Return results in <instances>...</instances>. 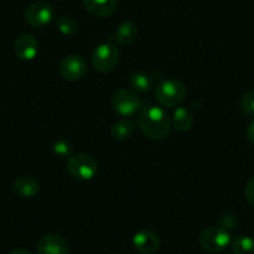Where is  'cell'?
I'll use <instances>...</instances> for the list:
<instances>
[{
	"mask_svg": "<svg viewBox=\"0 0 254 254\" xmlns=\"http://www.w3.org/2000/svg\"><path fill=\"white\" fill-rule=\"evenodd\" d=\"M9 254H31V252H29L28 249H24V248H16V249H13Z\"/></svg>",
	"mask_w": 254,
	"mask_h": 254,
	"instance_id": "obj_24",
	"label": "cell"
},
{
	"mask_svg": "<svg viewBox=\"0 0 254 254\" xmlns=\"http://www.w3.org/2000/svg\"><path fill=\"white\" fill-rule=\"evenodd\" d=\"M244 196H246V199L248 201V203L254 206V176L252 178H249V181L247 182L246 188H244Z\"/></svg>",
	"mask_w": 254,
	"mask_h": 254,
	"instance_id": "obj_22",
	"label": "cell"
},
{
	"mask_svg": "<svg viewBox=\"0 0 254 254\" xmlns=\"http://www.w3.org/2000/svg\"><path fill=\"white\" fill-rule=\"evenodd\" d=\"M82 4L91 15L97 18H107L116 9L117 0H82Z\"/></svg>",
	"mask_w": 254,
	"mask_h": 254,
	"instance_id": "obj_12",
	"label": "cell"
},
{
	"mask_svg": "<svg viewBox=\"0 0 254 254\" xmlns=\"http://www.w3.org/2000/svg\"><path fill=\"white\" fill-rule=\"evenodd\" d=\"M55 18L53 6L45 1L33 3L25 11V20L34 28H45Z\"/></svg>",
	"mask_w": 254,
	"mask_h": 254,
	"instance_id": "obj_8",
	"label": "cell"
},
{
	"mask_svg": "<svg viewBox=\"0 0 254 254\" xmlns=\"http://www.w3.org/2000/svg\"><path fill=\"white\" fill-rule=\"evenodd\" d=\"M60 76L66 81H77L87 72V64L80 55H69L64 59L59 66Z\"/></svg>",
	"mask_w": 254,
	"mask_h": 254,
	"instance_id": "obj_7",
	"label": "cell"
},
{
	"mask_svg": "<svg viewBox=\"0 0 254 254\" xmlns=\"http://www.w3.org/2000/svg\"><path fill=\"white\" fill-rule=\"evenodd\" d=\"M67 171L76 180L90 181L99 172V165L92 156L77 153L67 160Z\"/></svg>",
	"mask_w": 254,
	"mask_h": 254,
	"instance_id": "obj_3",
	"label": "cell"
},
{
	"mask_svg": "<svg viewBox=\"0 0 254 254\" xmlns=\"http://www.w3.org/2000/svg\"><path fill=\"white\" fill-rule=\"evenodd\" d=\"M232 251L233 254H254V239L247 236L237 237L232 242Z\"/></svg>",
	"mask_w": 254,
	"mask_h": 254,
	"instance_id": "obj_18",
	"label": "cell"
},
{
	"mask_svg": "<svg viewBox=\"0 0 254 254\" xmlns=\"http://www.w3.org/2000/svg\"><path fill=\"white\" fill-rule=\"evenodd\" d=\"M137 124L148 138L162 140L170 133L172 121L162 107L150 106L140 112Z\"/></svg>",
	"mask_w": 254,
	"mask_h": 254,
	"instance_id": "obj_1",
	"label": "cell"
},
{
	"mask_svg": "<svg viewBox=\"0 0 254 254\" xmlns=\"http://www.w3.org/2000/svg\"><path fill=\"white\" fill-rule=\"evenodd\" d=\"M38 40L31 34H21L14 41V53L20 60H34L38 55Z\"/></svg>",
	"mask_w": 254,
	"mask_h": 254,
	"instance_id": "obj_9",
	"label": "cell"
},
{
	"mask_svg": "<svg viewBox=\"0 0 254 254\" xmlns=\"http://www.w3.org/2000/svg\"><path fill=\"white\" fill-rule=\"evenodd\" d=\"M247 137L251 141L252 145H254V121H252L247 128Z\"/></svg>",
	"mask_w": 254,
	"mask_h": 254,
	"instance_id": "obj_23",
	"label": "cell"
},
{
	"mask_svg": "<svg viewBox=\"0 0 254 254\" xmlns=\"http://www.w3.org/2000/svg\"><path fill=\"white\" fill-rule=\"evenodd\" d=\"M239 106L242 111L246 114H254V91L246 92L239 100Z\"/></svg>",
	"mask_w": 254,
	"mask_h": 254,
	"instance_id": "obj_21",
	"label": "cell"
},
{
	"mask_svg": "<svg viewBox=\"0 0 254 254\" xmlns=\"http://www.w3.org/2000/svg\"><path fill=\"white\" fill-rule=\"evenodd\" d=\"M187 90L178 80H162L155 89L156 100L165 107L178 106L186 99Z\"/></svg>",
	"mask_w": 254,
	"mask_h": 254,
	"instance_id": "obj_2",
	"label": "cell"
},
{
	"mask_svg": "<svg viewBox=\"0 0 254 254\" xmlns=\"http://www.w3.org/2000/svg\"><path fill=\"white\" fill-rule=\"evenodd\" d=\"M138 35V28L135 23L132 21H124L119 25L117 28L116 34H115V38L116 41L121 46H127L131 45L133 41L137 39Z\"/></svg>",
	"mask_w": 254,
	"mask_h": 254,
	"instance_id": "obj_14",
	"label": "cell"
},
{
	"mask_svg": "<svg viewBox=\"0 0 254 254\" xmlns=\"http://www.w3.org/2000/svg\"><path fill=\"white\" fill-rule=\"evenodd\" d=\"M130 86L137 92H147L153 87V79L147 72H135L130 77Z\"/></svg>",
	"mask_w": 254,
	"mask_h": 254,
	"instance_id": "obj_17",
	"label": "cell"
},
{
	"mask_svg": "<svg viewBox=\"0 0 254 254\" xmlns=\"http://www.w3.org/2000/svg\"><path fill=\"white\" fill-rule=\"evenodd\" d=\"M119 49L112 43H104L97 46L91 56L92 66L100 72H109L119 63Z\"/></svg>",
	"mask_w": 254,
	"mask_h": 254,
	"instance_id": "obj_6",
	"label": "cell"
},
{
	"mask_svg": "<svg viewBox=\"0 0 254 254\" xmlns=\"http://www.w3.org/2000/svg\"><path fill=\"white\" fill-rule=\"evenodd\" d=\"M232 238L228 229L221 226L208 227L199 234V244L211 253H219L231 244Z\"/></svg>",
	"mask_w": 254,
	"mask_h": 254,
	"instance_id": "obj_4",
	"label": "cell"
},
{
	"mask_svg": "<svg viewBox=\"0 0 254 254\" xmlns=\"http://www.w3.org/2000/svg\"><path fill=\"white\" fill-rule=\"evenodd\" d=\"M38 254H69L66 239L59 234H46L39 241Z\"/></svg>",
	"mask_w": 254,
	"mask_h": 254,
	"instance_id": "obj_10",
	"label": "cell"
},
{
	"mask_svg": "<svg viewBox=\"0 0 254 254\" xmlns=\"http://www.w3.org/2000/svg\"><path fill=\"white\" fill-rule=\"evenodd\" d=\"M56 25H58L59 31L63 35L66 36L75 35L77 33V29H79V25H77L76 21L70 18V16H60V18H58Z\"/></svg>",
	"mask_w": 254,
	"mask_h": 254,
	"instance_id": "obj_19",
	"label": "cell"
},
{
	"mask_svg": "<svg viewBox=\"0 0 254 254\" xmlns=\"http://www.w3.org/2000/svg\"><path fill=\"white\" fill-rule=\"evenodd\" d=\"M54 153L60 158H70L71 157L72 147L67 141L59 140L54 143Z\"/></svg>",
	"mask_w": 254,
	"mask_h": 254,
	"instance_id": "obj_20",
	"label": "cell"
},
{
	"mask_svg": "<svg viewBox=\"0 0 254 254\" xmlns=\"http://www.w3.org/2000/svg\"><path fill=\"white\" fill-rule=\"evenodd\" d=\"M135 132V124L131 120L121 119L111 126V135L115 140H128Z\"/></svg>",
	"mask_w": 254,
	"mask_h": 254,
	"instance_id": "obj_15",
	"label": "cell"
},
{
	"mask_svg": "<svg viewBox=\"0 0 254 254\" xmlns=\"http://www.w3.org/2000/svg\"><path fill=\"white\" fill-rule=\"evenodd\" d=\"M112 107L121 116L130 117L137 115L143 106L135 92L128 89H120L112 96Z\"/></svg>",
	"mask_w": 254,
	"mask_h": 254,
	"instance_id": "obj_5",
	"label": "cell"
},
{
	"mask_svg": "<svg viewBox=\"0 0 254 254\" xmlns=\"http://www.w3.org/2000/svg\"><path fill=\"white\" fill-rule=\"evenodd\" d=\"M172 125L176 130L181 131V132L188 131L193 125V115L190 114L187 107H178L173 112Z\"/></svg>",
	"mask_w": 254,
	"mask_h": 254,
	"instance_id": "obj_16",
	"label": "cell"
},
{
	"mask_svg": "<svg viewBox=\"0 0 254 254\" xmlns=\"http://www.w3.org/2000/svg\"><path fill=\"white\" fill-rule=\"evenodd\" d=\"M111 254H114V253H111Z\"/></svg>",
	"mask_w": 254,
	"mask_h": 254,
	"instance_id": "obj_25",
	"label": "cell"
},
{
	"mask_svg": "<svg viewBox=\"0 0 254 254\" xmlns=\"http://www.w3.org/2000/svg\"><path fill=\"white\" fill-rule=\"evenodd\" d=\"M13 190L21 198H30L39 193L40 183L30 176H21V177L16 178L14 182Z\"/></svg>",
	"mask_w": 254,
	"mask_h": 254,
	"instance_id": "obj_13",
	"label": "cell"
},
{
	"mask_svg": "<svg viewBox=\"0 0 254 254\" xmlns=\"http://www.w3.org/2000/svg\"><path fill=\"white\" fill-rule=\"evenodd\" d=\"M133 247L142 254H152L160 248V238L155 232L150 229H142L137 232L132 238Z\"/></svg>",
	"mask_w": 254,
	"mask_h": 254,
	"instance_id": "obj_11",
	"label": "cell"
}]
</instances>
